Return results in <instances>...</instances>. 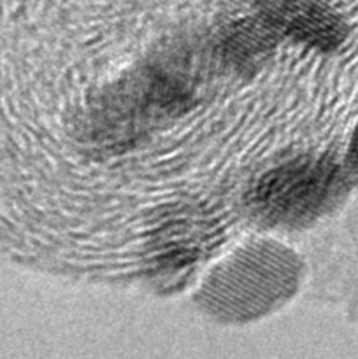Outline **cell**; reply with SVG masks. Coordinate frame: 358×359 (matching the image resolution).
Wrapping results in <instances>:
<instances>
[{
    "mask_svg": "<svg viewBox=\"0 0 358 359\" xmlns=\"http://www.w3.org/2000/svg\"><path fill=\"white\" fill-rule=\"evenodd\" d=\"M213 37L204 44H178L130 70L95 95L79 119L83 139L100 149H125L190 111L200 76L221 69Z\"/></svg>",
    "mask_w": 358,
    "mask_h": 359,
    "instance_id": "obj_1",
    "label": "cell"
},
{
    "mask_svg": "<svg viewBox=\"0 0 358 359\" xmlns=\"http://www.w3.org/2000/svg\"><path fill=\"white\" fill-rule=\"evenodd\" d=\"M343 168L329 156H298L258 179L249 207L274 226H302L332 209L347 189Z\"/></svg>",
    "mask_w": 358,
    "mask_h": 359,
    "instance_id": "obj_2",
    "label": "cell"
},
{
    "mask_svg": "<svg viewBox=\"0 0 358 359\" xmlns=\"http://www.w3.org/2000/svg\"><path fill=\"white\" fill-rule=\"evenodd\" d=\"M256 11L269 21L277 37L333 51L346 39V23L326 0H262Z\"/></svg>",
    "mask_w": 358,
    "mask_h": 359,
    "instance_id": "obj_3",
    "label": "cell"
},
{
    "mask_svg": "<svg viewBox=\"0 0 358 359\" xmlns=\"http://www.w3.org/2000/svg\"><path fill=\"white\" fill-rule=\"evenodd\" d=\"M161 223L151 241V265L161 273H181L197 262L209 238L206 219L192 210H179Z\"/></svg>",
    "mask_w": 358,
    "mask_h": 359,
    "instance_id": "obj_4",
    "label": "cell"
},
{
    "mask_svg": "<svg viewBox=\"0 0 358 359\" xmlns=\"http://www.w3.org/2000/svg\"><path fill=\"white\" fill-rule=\"evenodd\" d=\"M347 168H350L351 174L358 177V126L354 128L350 142V149H347Z\"/></svg>",
    "mask_w": 358,
    "mask_h": 359,
    "instance_id": "obj_5",
    "label": "cell"
}]
</instances>
